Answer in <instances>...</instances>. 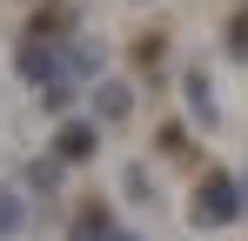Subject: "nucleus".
Instances as JSON below:
<instances>
[{"instance_id": "1", "label": "nucleus", "mask_w": 248, "mask_h": 241, "mask_svg": "<svg viewBox=\"0 0 248 241\" xmlns=\"http://www.w3.org/2000/svg\"><path fill=\"white\" fill-rule=\"evenodd\" d=\"M235 214H242V181L228 167H208L195 181V195H188V221L195 228H228Z\"/></svg>"}, {"instance_id": "2", "label": "nucleus", "mask_w": 248, "mask_h": 241, "mask_svg": "<svg viewBox=\"0 0 248 241\" xmlns=\"http://www.w3.org/2000/svg\"><path fill=\"white\" fill-rule=\"evenodd\" d=\"M94 114L101 120H127L134 114V87H127V80H101V87H94Z\"/></svg>"}, {"instance_id": "3", "label": "nucleus", "mask_w": 248, "mask_h": 241, "mask_svg": "<svg viewBox=\"0 0 248 241\" xmlns=\"http://www.w3.org/2000/svg\"><path fill=\"white\" fill-rule=\"evenodd\" d=\"M54 154L61 161H87L94 154V127H87V120H67V127L54 134Z\"/></svg>"}, {"instance_id": "4", "label": "nucleus", "mask_w": 248, "mask_h": 241, "mask_svg": "<svg viewBox=\"0 0 248 241\" xmlns=\"http://www.w3.org/2000/svg\"><path fill=\"white\" fill-rule=\"evenodd\" d=\"M67 27H74V7H67V0H47L27 34H34V40H54V34H67Z\"/></svg>"}, {"instance_id": "5", "label": "nucleus", "mask_w": 248, "mask_h": 241, "mask_svg": "<svg viewBox=\"0 0 248 241\" xmlns=\"http://www.w3.org/2000/svg\"><path fill=\"white\" fill-rule=\"evenodd\" d=\"M20 74H27V80H47V74H54V60H47L41 40H27V47H20Z\"/></svg>"}, {"instance_id": "6", "label": "nucleus", "mask_w": 248, "mask_h": 241, "mask_svg": "<svg viewBox=\"0 0 248 241\" xmlns=\"http://www.w3.org/2000/svg\"><path fill=\"white\" fill-rule=\"evenodd\" d=\"M20 221H27V201L14 195V188H0V235H14Z\"/></svg>"}, {"instance_id": "7", "label": "nucleus", "mask_w": 248, "mask_h": 241, "mask_svg": "<svg viewBox=\"0 0 248 241\" xmlns=\"http://www.w3.org/2000/svg\"><path fill=\"white\" fill-rule=\"evenodd\" d=\"M155 148H161V154H188V127H181V120H161Z\"/></svg>"}]
</instances>
